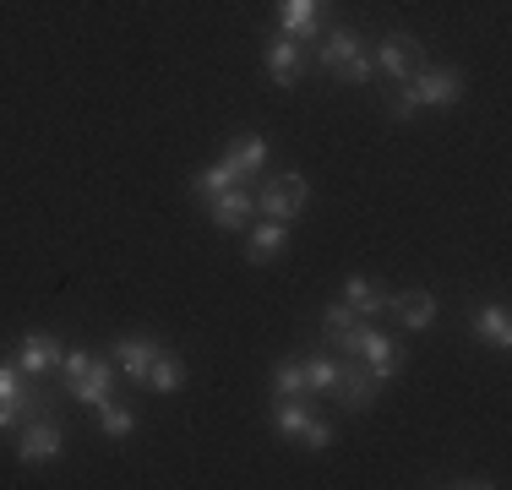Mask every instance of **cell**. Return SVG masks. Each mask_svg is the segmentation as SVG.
Segmentation results:
<instances>
[{
    "label": "cell",
    "mask_w": 512,
    "mask_h": 490,
    "mask_svg": "<svg viewBox=\"0 0 512 490\" xmlns=\"http://www.w3.org/2000/svg\"><path fill=\"white\" fill-rule=\"evenodd\" d=\"M278 22L289 39H316L322 28V0H278Z\"/></svg>",
    "instance_id": "7c38bea8"
},
{
    "label": "cell",
    "mask_w": 512,
    "mask_h": 490,
    "mask_svg": "<svg viewBox=\"0 0 512 490\" xmlns=\"http://www.w3.org/2000/svg\"><path fill=\"white\" fill-rule=\"evenodd\" d=\"M60 365V338L55 333H22L17 343V371L22 376H50Z\"/></svg>",
    "instance_id": "9c48e42d"
},
{
    "label": "cell",
    "mask_w": 512,
    "mask_h": 490,
    "mask_svg": "<svg viewBox=\"0 0 512 490\" xmlns=\"http://www.w3.org/2000/svg\"><path fill=\"white\" fill-rule=\"evenodd\" d=\"M387 300H393V289L376 284V278H349V284H344V305L355 316H382Z\"/></svg>",
    "instance_id": "5bb4252c"
},
{
    "label": "cell",
    "mask_w": 512,
    "mask_h": 490,
    "mask_svg": "<svg viewBox=\"0 0 512 490\" xmlns=\"http://www.w3.org/2000/svg\"><path fill=\"white\" fill-rule=\"evenodd\" d=\"M60 447H66V436H60L55 414H39V420H28V431H22L17 458L22 463H50V458H60Z\"/></svg>",
    "instance_id": "ba28073f"
},
{
    "label": "cell",
    "mask_w": 512,
    "mask_h": 490,
    "mask_svg": "<svg viewBox=\"0 0 512 490\" xmlns=\"http://www.w3.org/2000/svg\"><path fill=\"white\" fill-rule=\"evenodd\" d=\"M273 392H278V398H300V392H306V365H300V360H284V365L273 371Z\"/></svg>",
    "instance_id": "603a6c76"
},
{
    "label": "cell",
    "mask_w": 512,
    "mask_h": 490,
    "mask_svg": "<svg viewBox=\"0 0 512 490\" xmlns=\"http://www.w3.org/2000/svg\"><path fill=\"white\" fill-rule=\"evenodd\" d=\"M306 202H311V186H306V175H278V180H267L262 196H256V207H262V218H278V224H289V218H300L306 213Z\"/></svg>",
    "instance_id": "277c9868"
},
{
    "label": "cell",
    "mask_w": 512,
    "mask_h": 490,
    "mask_svg": "<svg viewBox=\"0 0 512 490\" xmlns=\"http://www.w3.org/2000/svg\"><path fill=\"white\" fill-rule=\"evenodd\" d=\"M398 88L414 98V109H420V104L447 109V104H458V98H463V71H453V66H420L409 82H398Z\"/></svg>",
    "instance_id": "3957f363"
},
{
    "label": "cell",
    "mask_w": 512,
    "mask_h": 490,
    "mask_svg": "<svg viewBox=\"0 0 512 490\" xmlns=\"http://www.w3.org/2000/svg\"><path fill=\"white\" fill-rule=\"evenodd\" d=\"M273 425H278L284 436L306 441L311 452H327V447H333V425H327V420H316V414H306V403H300V398H278Z\"/></svg>",
    "instance_id": "5b68a950"
},
{
    "label": "cell",
    "mask_w": 512,
    "mask_h": 490,
    "mask_svg": "<svg viewBox=\"0 0 512 490\" xmlns=\"http://www.w3.org/2000/svg\"><path fill=\"white\" fill-rule=\"evenodd\" d=\"M158 360V338H120L115 343V365L131 382H148V365Z\"/></svg>",
    "instance_id": "9a60e30c"
},
{
    "label": "cell",
    "mask_w": 512,
    "mask_h": 490,
    "mask_svg": "<svg viewBox=\"0 0 512 490\" xmlns=\"http://www.w3.org/2000/svg\"><path fill=\"white\" fill-rule=\"evenodd\" d=\"M99 425H104V436H115V441H126L131 431H137V414L126 409V403H115V398H104L99 403Z\"/></svg>",
    "instance_id": "7402d4cb"
},
{
    "label": "cell",
    "mask_w": 512,
    "mask_h": 490,
    "mask_svg": "<svg viewBox=\"0 0 512 490\" xmlns=\"http://www.w3.org/2000/svg\"><path fill=\"white\" fill-rule=\"evenodd\" d=\"M355 354L365 360V371L376 376V382H387V376H398L404 371V349H398L387 333H376V327H365L360 322V343H355Z\"/></svg>",
    "instance_id": "8992f818"
},
{
    "label": "cell",
    "mask_w": 512,
    "mask_h": 490,
    "mask_svg": "<svg viewBox=\"0 0 512 490\" xmlns=\"http://www.w3.org/2000/svg\"><path fill=\"white\" fill-rule=\"evenodd\" d=\"M474 333H480L485 343H496V349H507L512 343V322L502 305H485V311H474Z\"/></svg>",
    "instance_id": "ac0fdd59"
},
{
    "label": "cell",
    "mask_w": 512,
    "mask_h": 490,
    "mask_svg": "<svg viewBox=\"0 0 512 490\" xmlns=\"http://www.w3.org/2000/svg\"><path fill=\"white\" fill-rule=\"evenodd\" d=\"M148 387L153 392H180V387H186V365H180L175 354L158 349V360L148 365Z\"/></svg>",
    "instance_id": "d6986e66"
},
{
    "label": "cell",
    "mask_w": 512,
    "mask_h": 490,
    "mask_svg": "<svg viewBox=\"0 0 512 490\" xmlns=\"http://www.w3.org/2000/svg\"><path fill=\"white\" fill-rule=\"evenodd\" d=\"M229 169H235V175H256V169L267 164V142L262 137H246V142H235L229 147V158H224Z\"/></svg>",
    "instance_id": "44dd1931"
},
{
    "label": "cell",
    "mask_w": 512,
    "mask_h": 490,
    "mask_svg": "<svg viewBox=\"0 0 512 490\" xmlns=\"http://www.w3.org/2000/svg\"><path fill=\"white\" fill-rule=\"evenodd\" d=\"M213 202V224L218 229H246V218L256 213V196L246 186H224L218 196H207Z\"/></svg>",
    "instance_id": "30bf717a"
},
{
    "label": "cell",
    "mask_w": 512,
    "mask_h": 490,
    "mask_svg": "<svg viewBox=\"0 0 512 490\" xmlns=\"http://www.w3.org/2000/svg\"><path fill=\"white\" fill-rule=\"evenodd\" d=\"M333 387H338V360H327V354L306 360V392H333Z\"/></svg>",
    "instance_id": "cb8c5ba5"
},
{
    "label": "cell",
    "mask_w": 512,
    "mask_h": 490,
    "mask_svg": "<svg viewBox=\"0 0 512 490\" xmlns=\"http://www.w3.org/2000/svg\"><path fill=\"white\" fill-rule=\"evenodd\" d=\"M284 240H289V224H278V218H267V224L251 235V262H273V256L284 251Z\"/></svg>",
    "instance_id": "ffe728a7"
},
{
    "label": "cell",
    "mask_w": 512,
    "mask_h": 490,
    "mask_svg": "<svg viewBox=\"0 0 512 490\" xmlns=\"http://www.w3.org/2000/svg\"><path fill=\"white\" fill-rule=\"evenodd\" d=\"M60 371H66V392H71V398L93 403V409L109 398V382H115V376H109V360H93L88 349L60 354Z\"/></svg>",
    "instance_id": "7a4b0ae2"
},
{
    "label": "cell",
    "mask_w": 512,
    "mask_h": 490,
    "mask_svg": "<svg viewBox=\"0 0 512 490\" xmlns=\"http://www.w3.org/2000/svg\"><path fill=\"white\" fill-rule=\"evenodd\" d=\"M316 55H322V66L333 71L338 82H371L376 77V66H371V49L360 44V33H349V28H333L322 39V49H316Z\"/></svg>",
    "instance_id": "6da1fadb"
},
{
    "label": "cell",
    "mask_w": 512,
    "mask_h": 490,
    "mask_svg": "<svg viewBox=\"0 0 512 490\" xmlns=\"http://www.w3.org/2000/svg\"><path fill=\"white\" fill-rule=\"evenodd\" d=\"M267 77H273L278 88H289V82L300 77V39H289V33H284V39L267 44Z\"/></svg>",
    "instance_id": "e0dca14e"
},
{
    "label": "cell",
    "mask_w": 512,
    "mask_h": 490,
    "mask_svg": "<svg viewBox=\"0 0 512 490\" xmlns=\"http://www.w3.org/2000/svg\"><path fill=\"white\" fill-rule=\"evenodd\" d=\"M371 66L387 71V77H393V88H398V82H409L414 71H420V44H414L409 33H387V39L376 44Z\"/></svg>",
    "instance_id": "52a82bcc"
},
{
    "label": "cell",
    "mask_w": 512,
    "mask_h": 490,
    "mask_svg": "<svg viewBox=\"0 0 512 490\" xmlns=\"http://www.w3.org/2000/svg\"><path fill=\"white\" fill-rule=\"evenodd\" d=\"M333 392L349 403V409H371V403H376V376L365 371V365L349 360V365H338V387Z\"/></svg>",
    "instance_id": "4fadbf2b"
},
{
    "label": "cell",
    "mask_w": 512,
    "mask_h": 490,
    "mask_svg": "<svg viewBox=\"0 0 512 490\" xmlns=\"http://www.w3.org/2000/svg\"><path fill=\"white\" fill-rule=\"evenodd\" d=\"M322 338L333 343V349L355 354V343H360V316L349 311V305H327V316H322Z\"/></svg>",
    "instance_id": "2e32d148"
},
{
    "label": "cell",
    "mask_w": 512,
    "mask_h": 490,
    "mask_svg": "<svg viewBox=\"0 0 512 490\" xmlns=\"http://www.w3.org/2000/svg\"><path fill=\"white\" fill-rule=\"evenodd\" d=\"M387 311L398 316V322L409 327V333H425V327L436 322V300L425 289H409V294H393V300H387Z\"/></svg>",
    "instance_id": "8fae6325"
},
{
    "label": "cell",
    "mask_w": 512,
    "mask_h": 490,
    "mask_svg": "<svg viewBox=\"0 0 512 490\" xmlns=\"http://www.w3.org/2000/svg\"><path fill=\"white\" fill-rule=\"evenodd\" d=\"M235 180H240V175H235L229 164H207L202 175H197V191H202V196H218L224 186H235Z\"/></svg>",
    "instance_id": "d4e9b609"
}]
</instances>
